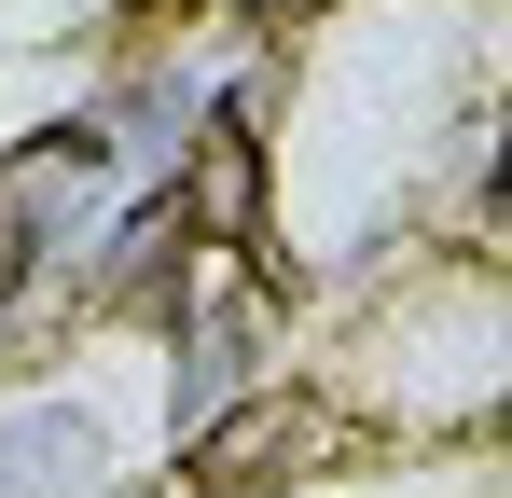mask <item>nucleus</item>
I'll use <instances>...</instances> for the list:
<instances>
[{"label": "nucleus", "instance_id": "nucleus-1", "mask_svg": "<svg viewBox=\"0 0 512 498\" xmlns=\"http://www.w3.org/2000/svg\"><path fill=\"white\" fill-rule=\"evenodd\" d=\"M346 291H360V305H346L333 360H305V388L333 402L346 443L402 429L429 457H457V443L499 429V360H512L499 249H402V263H374V277H346Z\"/></svg>", "mask_w": 512, "mask_h": 498}]
</instances>
